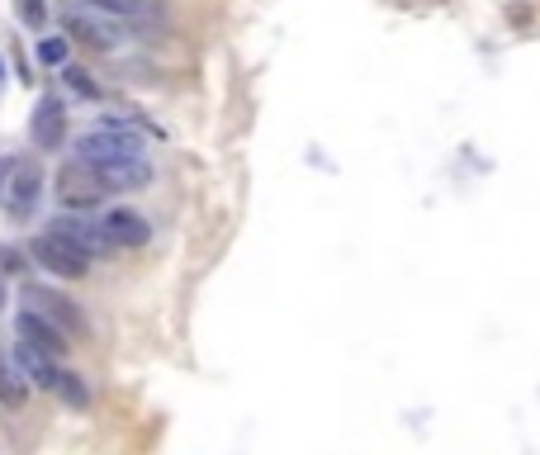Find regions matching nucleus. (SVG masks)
I'll return each instance as SVG.
<instances>
[{"mask_svg": "<svg viewBox=\"0 0 540 455\" xmlns=\"http://www.w3.org/2000/svg\"><path fill=\"white\" fill-rule=\"evenodd\" d=\"M76 152L90 157V162H119V157H138L147 147H143V128L133 119H109V124H95L90 133H81Z\"/></svg>", "mask_w": 540, "mask_h": 455, "instance_id": "obj_1", "label": "nucleus"}, {"mask_svg": "<svg viewBox=\"0 0 540 455\" xmlns=\"http://www.w3.org/2000/svg\"><path fill=\"white\" fill-rule=\"evenodd\" d=\"M57 195H62L67 209H90V204H100L105 195H114V190H109V181H105V166L76 152L72 162H62V171H57Z\"/></svg>", "mask_w": 540, "mask_h": 455, "instance_id": "obj_2", "label": "nucleus"}, {"mask_svg": "<svg viewBox=\"0 0 540 455\" xmlns=\"http://www.w3.org/2000/svg\"><path fill=\"white\" fill-rule=\"evenodd\" d=\"M62 29H67V38L86 43V48H119V43H124V24H119V15H109V10L90 5V0L67 5Z\"/></svg>", "mask_w": 540, "mask_h": 455, "instance_id": "obj_3", "label": "nucleus"}, {"mask_svg": "<svg viewBox=\"0 0 540 455\" xmlns=\"http://www.w3.org/2000/svg\"><path fill=\"white\" fill-rule=\"evenodd\" d=\"M34 261L43 266V271H53V275H67V280H81V275L90 271V252H81L72 237H62V233H48L43 237H34Z\"/></svg>", "mask_w": 540, "mask_h": 455, "instance_id": "obj_4", "label": "nucleus"}, {"mask_svg": "<svg viewBox=\"0 0 540 455\" xmlns=\"http://www.w3.org/2000/svg\"><path fill=\"white\" fill-rule=\"evenodd\" d=\"M24 304H29V309H38V313H48L57 328H67V337H76V342L86 337V318H81V309H76L67 294L48 290V285H29V290H24Z\"/></svg>", "mask_w": 540, "mask_h": 455, "instance_id": "obj_5", "label": "nucleus"}, {"mask_svg": "<svg viewBox=\"0 0 540 455\" xmlns=\"http://www.w3.org/2000/svg\"><path fill=\"white\" fill-rule=\"evenodd\" d=\"M48 228H53V233H62V237H72L76 247H81V252H90V256H105V252H114V247H119L105 223H90V219H81V214H62V219H53Z\"/></svg>", "mask_w": 540, "mask_h": 455, "instance_id": "obj_6", "label": "nucleus"}, {"mask_svg": "<svg viewBox=\"0 0 540 455\" xmlns=\"http://www.w3.org/2000/svg\"><path fill=\"white\" fill-rule=\"evenodd\" d=\"M29 133H34V147L57 152V147L67 143V105H62L57 95H43V100H38V110H34Z\"/></svg>", "mask_w": 540, "mask_h": 455, "instance_id": "obj_7", "label": "nucleus"}, {"mask_svg": "<svg viewBox=\"0 0 540 455\" xmlns=\"http://www.w3.org/2000/svg\"><path fill=\"white\" fill-rule=\"evenodd\" d=\"M15 332L19 337H24V342H34V346H43V351H67V328H57L53 318H48V313H38V309H29V304H24V313H19L15 318Z\"/></svg>", "mask_w": 540, "mask_h": 455, "instance_id": "obj_8", "label": "nucleus"}, {"mask_svg": "<svg viewBox=\"0 0 540 455\" xmlns=\"http://www.w3.org/2000/svg\"><path fill=\"white\" fill-rule=\"evenodd\" d=\"M105 166V181L114 195H128V190H143L152 181V162H147V152L138 157H119V162H100Z\"/></svg>", "mask_w": 540, "mask_h": 455, "instance_id": "obj_9", "label": "nucleus"}, {"mask_svg": "<svg viewBox=\"0 0 540 455\" xmlns=\"http://www.w3.org/2000/svg\"><path fill=\"white\" fill-rule=\"evenodd\" d=\"M38 195H43V171L38 166H19L15 181H10V195H5V209L15 219H29L38 209Z\"/></svg>", "mask_w": 540, "mask_h": 455, "instance_id": "obj_10", "label": "nucleus"}, {"mask_svg": "<svg viewBox=\"0 0 540 455\" xmlns=\"http://www.w3.org/2000/svg\"><path fill=\"white\" fill-rule=\"evenodd\" d=\"M15 361L24 365V375H29V380L38 384V389H53L57 375H62V370L53 365V351H43V346L24 342V337H19V346H15Z\"/></svg>", "mask_w": 540, "mask_h": 455, "instance_id": "obj_11", "label": "nucleus"}, {"mask_svg": "<svg viewBox=\"0 0 540 455\" xmlns=\"http://www.w3.org/2000/svg\"><path fill=\"white\" fill-rule=\"evenodd\" d=\"M29 389H34V380L24 375V365L15 356H0V403L5 408H24L29 403Z\"/></svg>", "mask_w": 540, "mask_h": 455, "instance_id": "obj_12", "label": "nucleus"}, {"mask_svg": "<svg viewBox=\"0 0 540 455\" xmlns=\"http://www.w3.org/2000/svg\"><path fill=\"white\" fill-rule=\"evenodd\" d=\"M105 228L114 233V242H119V247H143L147 237H152L147 219H143V214H133V209H109Z\"/></svg>", "mask_w": 540, "mask_h": 455, "instance_id": "obj_13", "label": "nucleus"}, {"mask_svg": "<svg viewBox=\"0 0 540 455\" xmlns=\"http://www.w3.org/2000/svg\"><path fill=\"white\" fill-rule=\"evenodd\" d=\"M62 81H67V91L81 95V100H100V86L90 81L86 67H72V62H62Z\"/></svg>", "mask_w": 540, "mask_h": 455, "instance_id": "obj_14", "label": "nucleus"}, {"mask_svg": "<svg viewBox=\"0 0 540 455\" xmlns=\"http://www.w3.org/2000/svg\"><path fill=\"white\" fill-rule=\"evenodd\" d=\"M53 389H57V399H67L72 408H86V403H90V389L81 384V375H72V370H62Z\"/></svg>", "mask_w": 540, "mask_h": 455, "instance_id": "obj_15", "label": "nucleus"}, {"mask_svg": "<svg viewBox=\"0 0 540 455\" xmlns=\"http://www.w3.org/2000/svg\"><path fill=\"white\" fill-rule=\"evenodd\" d=\"M90 5H100V10H109V15H124V19L157 15V10H152V0H90Z\"/></svg>", "mask_w": 540, "mask_h": 455, "instance_id": "obj_16", "label": "nucleus"}, {"mask_svg": "<svg viewBox=\"0 0 540 455\" xmlns=\"http://www.w3.org/2000/svg\"><path fill=\"white\" fill-rule=\"evenodd\" d=\"M67 43H72L67 34H62V38H43V43H38V62H48V67H62V62H67Z\"/></svg>", "mask_w": 540, "mask_h": 455, "instance_id": "obj_17", "label": "nucleus"}, {"mask_svg": "<svg viewBox=\"0 0 540 455\" xmlns=\"http://www.w3.org/2000/svg\"><path fill=\"white\" fill-rule=\"evenodd\" d=\"M15 15L24 19L29 29H38V24L48 19V5H43V0H15Z\"/></svg>", "mask_w": 540, "mask_h": 455, "instance_id": "obj_18", "label": "nucleus"}, {"mask_svg": "<svg viewBox=\"0 0 540 455\" xmlns=\"http://www.w3.org/2000/svg\"><path fill=\"white\" fill-rule=\"evenodd\" d=\"M19 162L15 157H0V204H5V195H10V181H15Z\"/></svg>", "mask_w": 540, "mask_h": 455, "instance_id": "obj_19", "label": "nucleus"}, {"mask_svg": "<svg viewBox=\"0 0 540 455\" xmlns=\"http://www.w3.org/2000/svg\"><path fill=\"white\" fill-rule=\"evenodd\" d=\"M0 309H5V285H0Z\"/></svg>", "mask_w": 540, "mask_h": 455, "instance_id": "obj_20", "label": "nucleus"}, {"mask_svg": "<svg viewBox=\"0 0 540 455\" xmlns=\"http://www.w3.org/2000/svg\"><path fill=\"white\" fill-rule=\"evenodd\" d=\"M0 76H5V67H0Z\"/></svg>", "mask_w": 540, "mask_h": 455, "instance_id": "obj_21", "label": "nucleus"}]
</instances>
